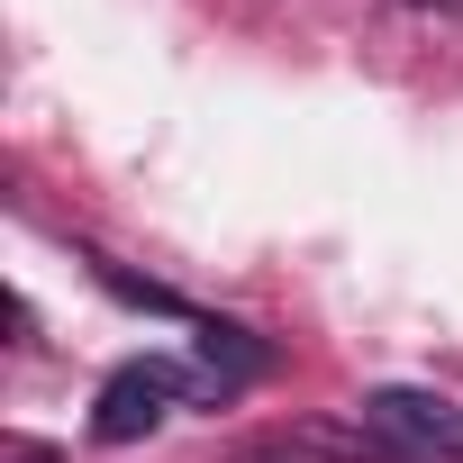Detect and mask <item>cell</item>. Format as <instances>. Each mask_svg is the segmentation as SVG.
Instances as JSON below:
<instances>
[{
	"label": "cell",
	"mask_w": 463,
	"mask_h": 463,
	"mask_svg": "<svg viewBox=\"0 0 463 463\" xmlns=\"http://www.w3.org/2000/svg\"><path fill=\"white\" fill-rule=\"evenodd\" d=\"M364 427H373L400 463H463V409H454V400H436V391L391 382V391H373V400H364Z\"/></svg>",
	"instance_id": "1"
},
{
	"label": "cell",
	"mask_w": 463,
	"mask_h": 463,
	"mask_svg": "<svg viewBox=\"0 0 463 463\" xmlns=\"http://www.w3.org/2000/svg\"><path fill=\"white\" fill-rule=\"evenodd\" d=\"M191 391V373L182 364H164V354H146V364H118L109 382H100V409H91V436L100 445H137V436H155L164 418H173V400Z\"/></svg>",
	"instance_id": "2"
},
{
	"label": "cell",
	"mask_w": 463,
	"mask_h": 463,
	"mask_svg": "<svg viewBox=\"0 0 463 463\" xmlns=\"http://www.w3.org/2000/svg\"><path fill=\"white\" fill-rule=\"evenodd\" d=\"M227 463H400L373 427H327V418H300V427H273V436H246Z\"/></svg>",
	"instance_id": "3"
},
{
	"label": "cell",
	"mask_w": 463,
	"mask_h": 463,
	"mask_svg": "<svg viewBox=\"0 0 463 463\" xmlns=\"http://www.w3.org/2000/svg\"><path fill=\"white\" fill-rule=\"evenodd\" d=\"M246 373H264V345H255L246 327H200V373H191V391H237Z\"/></svg>",
	"instance_id": "4"
},
{
	"label": "cell",
	"mask_w": 463,
	"mask_h": 463,
	"mask_svg": "<svg viewBox=\"0 0 463 463\" xmlns=\"http://www.w3.org/2000/svg\"><path fill=\"white\" fill-rule=\"evenodd\" d=\"M28 463H55V454H28Z\"/></svg>",
	"instance_id": "5"
},
{
	"label": "cell",
	"mask_w": 463,
	"mask_h": 463,
	"mask_svg": "<svg viewBox=\"0 0 463 463\" xmlns=\"http://www.w3.org/2000/svg\"><path fill=\"white\" fill-rule=\"evenodd\" d=\"M445 10H454V0H445Z\"/></svg>",
	"instance_id": "6"
}]
</instances>
